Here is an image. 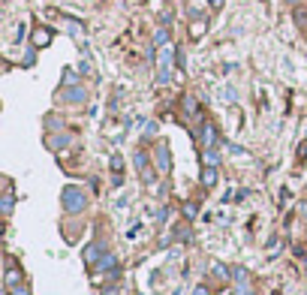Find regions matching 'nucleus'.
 Instances as JSON below:
<instances>
[{"instance_id": "1a4fd4ad", "label": "nucleus", "mask_w": 307, "mask_h": 295, "mask_svg": "<svg viewBox=\"0 0 307 295\" xmlns=\"http://www.w3.org/2000/svg\"><path fill=\"white\" fill-rule=\"evenodd\" d=\"M223 99H229V102H232V99H238V94H235V88H226V91H223Z\"/></svg>"}, {"instance_id": "9b49d317", "label": "nucleus", "mask_w": 307, "mask_h": 295, "mask_svg": "<svg viewBox=\"0 0 307 295\" xmlns=\"http://www.w3.org/2000/svg\"><path fill=\"white\" fill-rule=\"evenodd\" d=\"M301 211H304V217H307V202H304V205H301Z\"/></svg>"}, {"instance_id": "f8f14e48", "label": "nucleus", "mask_w": 307, "mask_h": 295, "mask_svg": "<svg viewBox=\"0 0 307 295\" xmlns=\"http://www.w3.org/2000/svg\"><path fill=\"white\" fill-rule=\"evenodd\" d=\"M286 3H292V6H295V3H301V0H286Z\"/></svg>"}, {"instance_id": "7ed1b4c3", "label": "nucleus", "mask_w": 307, "mask_h": 295, "mask_svg": "<svg viewBox=\"0 0 307 295\" xmlns=\"http://www.w3.org/2000/svg\"><path fill=\"white\" fill-rule=\"evenodd\" d=\"M169 166H172V163H169V151L160 145V148H157V169H160V172H169Z\"/></svg>"}, {"instance_id": "0eeeda50", "label": "nucleus", "mask_w": 307, "mask_h": 295, "mask_svg": "<svg viewBox=\"0 0 307 295\" xmlns=\"http://www.w3.org/2000/svg\"><path fill=\"white\" fill-rule=\"evenodd\" d=\"M66 99H72V102H82V99H84V91H82V88H76V91H72Z\"/></svg>"}, {"instance_id": "6e6552de", "label": "nucleus", "mask_w": 307, "mask_h": 295, "mask_svg": "<svg viewBox=\"0 0 307 295\" xmlns=\"http://www.w3.org/2000/svg\"><path fill=\"white\" fill-rule=\"evenodd\" d=\"M217 160H220V157H217L214 151H205V163H208V166H217Z\"/></svg>"}, {"instance_id": "20e7f679", "label": "nucleus", "mask_w": 307, "mask_h": 295, "mask_svg": "<svg viewBox=\"0 0 307 295\" xmlns=\"http://www.w3.org/2000/svg\"><path fill=\"white\" fill-rule=\"evenodd\" d=\"M202 184H205V187L217 184V169H214V166H208V169H205V175H202Z\"/></svg>"}, {"instance_id": "f03ea898", "label": "nucleus", "mask_w": 307, "mask_h": 295, "mask_svg": "<svg viewBox=\"0 0 307 295\" xmlns=\"http://www.w3.org/2000/svg\"><path fill=\"white\" fill-rule=\"evenodd\" d=\"M169 79H172V48H163V55H160L157 84H169Z\"/></svg>"}, {"instance_id": "423d86ee", "label": "nucleus", "mask_w": 307, "mask_h": 295, "mask_svg": "<svg viewBox=\"0 0 307 295\" xmlns=\"http://www.w3.org/2000/svg\"><path fill=\"white\" fill-rule=\"evenodd\" d=\"M154 42H157V45H166V42H169V30H163V27H160V30L154 33Z\"/></svg>"}, {"instance_id": "39448f33", "label": "nucleus", "mask_w": 307, "mask_h": 295, "mask_svg": "<svg viewBox=\"0 0 307 295\" xmlns=\"http://www.w3.org/2000/svg\"><path fill=\"white\" fill-rule=\"evenodd\" d=\"M133 160H136V169H139V172H142V169H148V154H144V151H136V157H133Z\"/></svg>"}, {"instance_id": "9d476101", "label": "nucleus", "mask_w": 307, "mask_h": 295, "mask_svg": "<svg viewBox=\"0 0 307 295\" xmlns=\"http://www.w3.org/2000/svg\"><path fill=\"white\" fill-rule=\"evenodd\" d=\"M238 295H253V289L247 283H238Z\"/></svg>"}, {"instance_id": "f257e3e1", "label": "nucleus", "mask_w": 307, "mask_h": 295, "mask_svg": "<svg viewBox=\"0 0 307 295\" xmlns=\"http://www.w3.org/2000/svg\"><path fill=\"white\" fill-rule=\"evenodd\" d=\"M84 205H87V199H84V193L79 187H66L63 190V208H66V211L79 214V211H84Z\"/></svg>"}]
</instances>
